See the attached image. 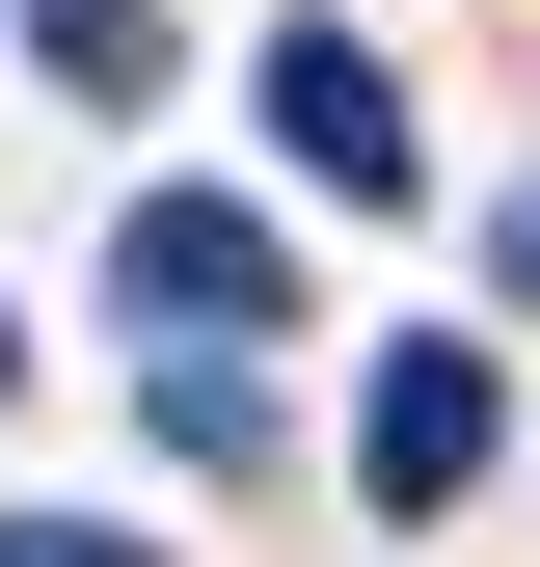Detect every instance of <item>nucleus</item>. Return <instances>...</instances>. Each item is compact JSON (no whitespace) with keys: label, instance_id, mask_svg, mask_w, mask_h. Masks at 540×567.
Instances as JSON below:
<instances>
[{"label":"nucleus","instance_id":"f257e3e1","mask_svg":"<svg viewBox=\"0 0 540 567\" xmlns=\"http://www.w3.org/2000/svg\"><path fill=\"white\" fill-rule=\"evenodd\" d=\"M487 460H513V379H487L459 324H405V351H378V405H352V486H378V540H433Z\"/></svg>","mask_w":540,"mask_h":567},{"label":"nucleus","instance_id":"f03ea898","mask_svg":"<svg viewBox=\"0 0 540 567\" xmlns=\"http://www.w3.org/2000/svg\"><path fill=\"white\" fill-rule=\"evenodd\" d=\"M108 298L163 351H217V324H298V244H270L243 189H135V217H108Z\"/></svg>","mask_w":540,"mask_h":567},{"label":"nucleus","instance_id":"7ed1b4c3","mask_svg":"<svg viewBox=\"0 0 540 567\" xmlns=\"http://www.w3.org/2000/svg\"><path fill=\"white\" fill-rule=\"evenodd\" d=\"M270 135H298V189H352V217L405 189V82H378L352 28H270Z\"/></svg>","mask_w":540,"mask_h":567},{"label":"nucleus","instance_id":"20e7f679","mask_svg":"<svg viewBox=\"0 0 540 567\" xmlns=\"http://www.w3.org/2000/svg\"><path fill=\"white\" fill-rule=\"evenodd\" d=\"M135 433H163L189 486H270V324H243V351H163V379H135Z\"/></svg>","mask_w":540,"mask_h":567},{"label":"nucleus","instance_id":"39448f33","mask_svg":"<svg viewBox=\"0 0 540 567\" xmlns=\"http://www.w3.org/2000/svg\"><path fill=\"white\" fill-rule=\"evenodd\" d=\"M28 54H54L82 109H135V82H163V0H28Z\"/></svg>","mask_w":540,"mask_h":567},{"label":"nucleus","instance_id":"423d86ee","mask_svg":"<svg viewBox=\"0 0 540 567\" xmlns=\"http://www.w3.org/2000/svg\"><path fill=\"white\" fill-rule=\"evenodd\" d=\"M0 567H135V540H82V514H0Z\"/></svg>","mask_w":540,"mask_h":567},{"label":"nucleus","instance_id":"0eeeda50","mask_svg":"<svg viewBox=\"0 0 540 567\" xmlns=\"http://www.w3.org/2000/svg\"><path fill=\"white\" fill-rule=\"evenodd\" d=\"M487 298H513V324H540V189H513V217H487Z\"/></svg>","mask_w":540,"mask_h":567},{"label":"nucleus","instance_id":"6e6552de","mask_svg":"<svg viewBox=\"0 0 540 567\" xmlns=\"http://www.w3.org/2000/svg\"><path fill=\"white\" fill-rule=\"evenodd\" d=\"M0 379H28V351H0Z\"/></svg>","mask_w":540,"mask_h":567}]
</instances>
